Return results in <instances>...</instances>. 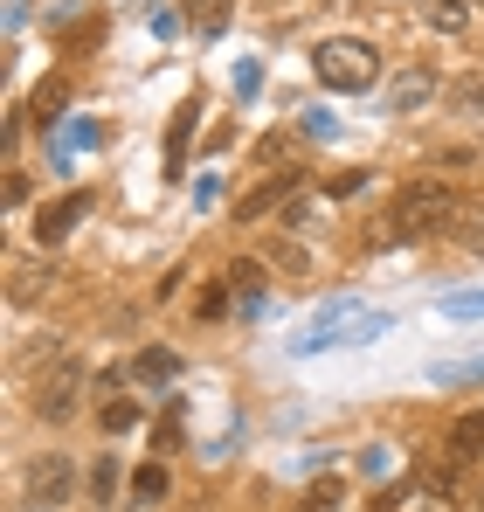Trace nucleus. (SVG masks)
<instances>
[{
    "mask_svg": "<svg viewBox=\"0 0 484 512\" xmlns=\"http://www.w3.org/2000/svg\"><path fill=\"white\" fill-rule=\"evenodd\" d=\"M194 111H201V104L187 97V104H180V118H173V167H180V153H187V132H194Z\"/></svg>",
    "mask_w": 484,
    "mask_h": 512,
    "instance_id": "393cba45",
    "label": "nucleus"
},
{
    "mask_svg": "<svg viewBox=\"0 0 484 512\" xmlns=\"http://www.w3.org/2000/svg\"><path fill=\"white\" fill-rule=\"evenodd\" d=\"M422 485H429L436 499H450V492H457V464H422Z\"/></svg>",
    "mask_w": 484,
    "mask_h": 512,
    "instance_id": "b1692460",
    "label": "nucleus"
},
{
    "mask_svg": "<svg viewBox=\"0 0 484 512\" xmlns=\"http://www.w3.org/2000/svg\"><path fill=\"white\" fill-rule=\"evenodd\" d=\"M429 28H443V35H464V0H436V7H429Z\"/></svg>",
    "mask_w": 484,
    "mask_h": 512,
    "instance_id": "aec40b11",
    "label": "nucleus"
},
{
    "mask_svg": "<svg viewBox=\"0 0 484 512\" xmlns=\"http://www.w3.org/2000/svg\"><path fill=\"white\" fill-rule=\"evenodd\" d=\"M312 70H319L325 90H374L381 56H374L367 42H353V35H325L319 49H312Z\"/></svg>",
    "mask_w": 484,
    "mask_h": 512,
    "instance_id": "f03ea898",
    "label": "nucleus"
},
{
    "mask_svg": "<svg viewBox=\"0 0 484 512\" xmlns=\"http://www.w3.org/2000/svg\"><path fill=\"white\" fill-rule=\"evenodd\" d=\"M90 492H97V506L118 492V457H97V471H90Z\"/></svg>",
    "mask_w": 484,
    "mask_h": 512,
    "instance_id": "5701e85b",
    "label": "nucleus"
},
{
    "mask_svg": "<svg viewBox=\"0 0 484 512\" xmlns=\"http://www.w3.org/2000/svg\"><path fill=\"white\" fill-rule=\"evenodd\" d=\"M166 492H173V478H166V464H139V478H132V499H139V506H160Z\"/></svg>",
    "mask_w": 484,
    "mask_h": 512,
    "instance_id": "ddd939ff",
    "label": "nucleus"
},
{
    "mask_svg": "<svg viewBox=\"0 0 484 512\" xmlns=\"http://www.w3.org/2000/svg\"><path fill=\"white\" fill-rule=\"evenodd\" d=\"M97 423H104V436H125V429H139V402H97Z\"/></svg>",
    "mask_w": 484,
    "mask_h": 512,
    "instance_id": "4468645a",
    "label": "nucleus"
},
{
    "mask_svg": "<svg viewBox=\"0 0 484 512\" xmlns=\"http://www.w3.org/2000/svg\"><path fill=\"white\" fill-rule=\"evenodd\" d=\"M83 388H90V374H83L77 353H49V367H42V381H35V416H42V423L77 416Z\"/></svg>",
    "mask_w": 484,
    "mask_h": 512,
    "instance_id": "7ed1b4c3",
    "label": "nucleus"
},
{
    "mask_svg": "<svg viewBox=\"0 0 484 512\" xmlns=\"http://www.w3.org/2000/svg\"><path fill=\"white\" fill-rule=\"evenodd\" d=\"M63 97H70V84H63V77H49V84H35V104H28V111H35V118L49 125V118L63 111Z\"/></svg>",
    "mask_w": 484,
    "mask_h": 512,
    "instance_id": "dca6fc26",
    "label": "nucleus"
},
{
    "mask_svg": "<svg viewBox=\"0 0 484 512\" xmlns=\"http://www.w3.org/2000/svg\"><path fill=\"white\" fill-rule=\"evenodd\" d=\"M229 291H236L229 277H222V284H208V291H201V319H229Z\"/></svg>",
    "mask_w": 484,
    "mask_h": 512,
    "instance_id": "4be33fe9",
    "label": "nucleus"
},
{
    "mask_svg": "<svg viewBox=\"0 0 484 512\" xmlns=\"http://www.w3.org/2000/svg\"><path fill=\"white\" fill-rule=\"evenodd\" d=\"M90 208H97V194H63L56 208H42V215H35V243H42V250H49V243H63Z\"/></svg>",
    "mask_w": 484,
    "mask_h": 512,
    "instance_id": "39448f33",
    "label": "nucleus"
},
{
    "mask_svg": "<svg viewBox=\"0 0 484 512\" xmlns=\"http://www.w3.org/2000/svg\"><path fill=\"white\" fill-rule=\"evenodd\" d=\"M263 256H270L277 270H291V277H305V270H312V250H305V243H291V236H270Z\"/></svg>",
    "mask_w": 484,
    "mask_h": 512,
    "instance_id": "9b49d317",
    "label": "nucleus"
},
{
    "mask_svg": "<svg viewBox=\"0 0 484 512\" xmlns=\"http://www.w3.org/2000/svg\"><path fill=\"white\" fill-rule=\"evenodd\" d=\"M450 229H457L471 250H484V194H464V201H457V222H450Z\"/></svg>",
    "mask_w": 484,
    "mask_h": 512,
    "instance_id": "f8f14e48",
    "label": "nucleus"
},
{
    "mask_svg": "<svg viewBox=\"0 0 484 512\" xmlns=\"http://www.w3.org/2000/svg\"><path fill=\"white\" fill-rule=\"evenodd\" d=\"M298 125H305V139H332V132H339V118H332V111H305Z\"/></svg>",
    "mask_w": 484,
    "mask_h": 512,
    "instance_id": "bb28decb",
    "label": "nucleus"
},
{
    "mask_svg": "<svg viewBox=\"0 0 484 512\" xmlns=\"http://www.w3.org/2000/svg\"><path fill=\"white\" fill-rule=\"evenodd\" d=\"M187 7H194V28L201 35H222L229 28V0H187Z\"/></svg>",
    "mask_w": 484,
    "mask_h": 512,
    "instance_id": "f3484780",
    "label": "nucleus"
},
{
    "mask_svg": "<svg viewBox=\"0 0 484 512\" xmlns=\"http://www.w3.org/2000/svg\"><path fill=\"white\" fill-rule=\"evenodd\" d=\"M360 180H367L360 167H353V173H332V180H325V194H360Z\"/></svg>",
    "mask_w": 484,
    "mask_h": 512,
    "instance_id": "cd10ccee",
    "label": "nucleus"
},
{
    "mask_svg": "<svg viewBox=\"0 0 484 512\" xmlns=\"http://www.w3.org/2000/svg\"><path fill=\"white\" fill-rule=\"evenodd\" d=\"M360 471H367V478H388V471H395V450H381V443L360 450Z\"/></svg>",
    "mask_w": 484,
    "mask_h": 512,
    "instance_id": "a878e982",
    "label": "nucleus"
},
{
    "mask_svg": "<svg viewBox=\"0 0 484 512\" xmlns=\"http://www.w3.org/2000/svg\"><path fill=\"white\" fill-rule=\"evenodd\" d=\"M70 485H77V471H70V457H35V471H28V499L35 506H63L70 499Z\"/></svg>",
    "mask_w": 484,
    "mask_h": 512,
    "instance_id": "20e7f679",
    "label": "nucleus"
},
{
    "mask_svg": "<svg viewBox=\"0 0 484 512\" xmlns=\"http://www.w3.org/2000/svg\"><path fill=\"white\" fill-rule=\"evenodd\" d=\"M443 319H484V291H457V298H443Z\"/></svg>",
    "mask_w": 484,
    "mask_h": 512,
    "instance_id": "412c9836",
    "label": "nucleus"
},
{
    "mask_svg": "<svg viewBox=\"0 0 484 512\" xmlns=\"http://www.w3.org/2000/svg\"><path fill=\"white\" fill-rule=\"evenodd\" d=\"M443 457H450V464H471V457H484V409H464V416L450 423V436H443Z\"/></svg>",
    "mask_w": 484,
    "mask_h": 512,
    "instance_id": "423d86ee",
    "label": "nucleus"
},
{
    "mask_svg": "<svg viewBox=\"0 0 484 512\" xmlns=\"http://www.w3.org/2000/svg\"><path fill=\"white\" fill-rule=\"evenodd\" d=\"M436 381H443V388H464V381H484V353H478V360H443V367H436Z\"/></svg>",
    "mask_w": 484,
    "mask_h": 512,
    "instance_id": "a211bd4d",
    "label": "nucleus"
},
{
    "mask_svg": "<svg viewBox=\"0 0 484 512\" xmlns=\"http://www.w3.org/2000/svg\"><path fill=\"white\" fill-rule=\"evenodd\" d=\"M49 277H56V270H35V263H21V270L7 277V284H14L7 298H14V305H28V298H42V284H49Z\"/></svg>",
    "mask_w": 484,
    "mask_h": 512,
    "instance_id": "2eb2a0df",
    "label": "nucleus"
},
{
    "mask_svg": "<svg viewBox=\"0 0 484 512\" xmlns=\"http://www.w3.org/2000/svg\"><path fill=\"white\" fill-rule=\"evenodd\" d=\"M229 284H236V291H249V298H256V291H263V284H270V270H263V263H249V256H242V263H229Z\"/></svg>",
    "mask_w": 484,
    "mask_h": 512,
    "instance_id": "6ab92c4d",
    "label": "nucleus"
},
{
    "mask_svg": "<svg viewBox=\"0 0 484 512\" xmlns=\"http://www.w3.org/2000/svg\"><path fill=\"white\" fill-rule=\"evenodd\" d=\"M298 180H305V173H270L263 187H249V194L236 201V215H242V222H256V215H270L277 201H291V187H298Z\"/></svg>",
    "mask_w": 484,
    "mask_h": 512,
    "instance_id": "0eeeda50",
    "label": "nucleus"
},
{
    "mask_svg": "<svg viewBox=\"0 0 484 512\" xmlns=\"http://www.w3.org/2000/svg\"><path fill=\"white\" fill-rule=\"evenodd\" d=\"M457 201H464V194H457L450 180H436V173H429V180H408L402 194H395V208H388V236H395V243H429V236H443V229L457 222Z\"/></svg>",
    "mask_w": 484,
    "mask_h": 512,
    "instance_id": "f257e3e1",
    "label": "nucleus"
},
{
    "mask_svg": "<svg viewBox=\"0 0 484 512\" xmlns=\"http://www.w3.org/2000/svg\"><path fill=\"white\" fill-rule=\"evenodd\" d=\"M132 367H139V381H153V388H166V381L180 374V353H166V346H146V353H139Z\"/></svg>",
    "mask_w": 484,
    "mask_h": 512,
    "instance_id": "9d476101",
    "label": "nucleus"
},
{
    "mask_svg": "<svg viewBox=\"0 0 484 512\" xmlns=\"http://www.w3.org/2000/svg\"><path fill=\"white\" fill-rule=\"evenodd\" d=\"M339 506H346V478H339V471H325L319 485L298 499V512H339Z\"/></svg>",
    "mask_w": 484,
    "mask_h": 512,
    "instance_id": "1a4fd4ad",
    "label": "nucleus"
},
{
    "mask_svg": "<svg viewBox=\"0 0 484 512\" xmlns=\"http://www.w3.org/2000/svg\"><path fill=\"white\" fill-rule=\"evenodd\" d=\"M429 97H436V70H402L395 90H388V104H395V111H415V104H429Z\"/></svg>",
    "mask_w": 484,
    "mask_h": 512,
    "instance_id": "6e6552de",
    "label": "nucleus"
}]
</instances>
